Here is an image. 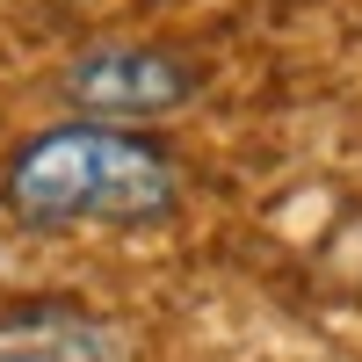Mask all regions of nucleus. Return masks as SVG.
<instances>
[{
    "label": "nucleus",
    "instance_id": "1",
    "mask_svg": "<svg viewBox=\"0 0 362 362\" xmlns=\"http://www.w3.org/2000/svg\"><path fill=\"white\" fill-rule=\"evenodd\" d=\"M181 203V174L153 138L124 124H51L22 138L0 167V210L29 232L80 225H160Z\"/></svg>",
    "mask_w": 362,
    "mask_h": 362
},
{
    "label": "nucleus",
    "instance_id": "2",
    "mask_svg": "<svg viewBox=\"0 0 362 362\" xmlns=\"http://www.w3.org/2000/svg\"><path fill=\"white\" fill-rule=\"evenodd\" d=\"M66 95L80 116L95 124H153V116H174L181 102L196 95V73L181 66L174 51H153V44H102L66 66Z\"/></svg>",
    "mask_w": 362,
    "mask_h": 362
},
{
    "label": "nucleus",
    "instance_id": "3",
    "mask_svg": "<svg viewBox=\"0 0 362 362\" xmlns=\"http://www.w3.org/2000/svg\"><path fill=\"white\" fill-rule=\"evenodd\" d=\"M0 362H124V348L109 326L66 305H29L0 319Z\"/></svg>",
    "mask_w": 362,
    "mask_h": 362
}]
</instances>
